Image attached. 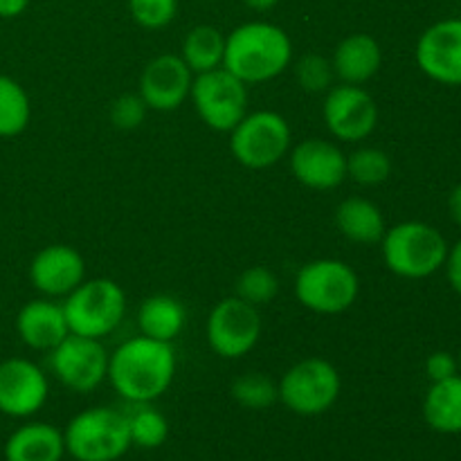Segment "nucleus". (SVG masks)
<instances>
[{
	"instance_id": "nucleus-25",
	"label": "nucleus",
	"mask_w": 461,
	"mask_h": 461,
	"mask_svg": "<svg viewBox=\"0 0 461 461\" xmlns=\"http://www.w3.org/2000/svg\"><path fill=\"white\" fill-rule=\"evenodd\" d=\"M126 423H129L131 446L153 450L160 448L169 437V423L160 410L153 408L151 403H129L124 410Z\"/></svg>"
},
{
	"instance_id": "nucleus-1",
	"label": "nucleus",
	"mask_w": 461,
	"mask_h": 461,
	"mask_svg": "<svg viewBox=\"0 0 461 461\" xmlns=\"http://www.w3.org/2000/svg\"><path fill=\"white\" fill-rule=\"evenodd\" d=\"M106 378L126 403H153L176 378L174 345L147 336L131 338L108 356Z\"/></svg>"
},
{
	"instance_id": "nucleus-11",
	"label": "nucleus",
	"mask_w": 461,
	"mask_h": 461,
	"mask_svg": "<svg viewBox=\"0 0 461 461\" xmlns=\"http://www.w3.org/2000/svg\"><path fill=\"white\" fill-rule=\"evenodd\" d=\"M108 356L111 354L102 340L68 333L50 351V367L63 387L77 394H88L106 381Z\"/></svg>"
},
{
	"instance_id": "nucleus-10",
	"label": "nucleus",
	"mask_w": 461,
	"mask_h": 461,
	"mask_svg": "<svg viewBox=\"0 0 461 461\" xmlns=\"http://www.w3.org/2000/svg\"><path fill=\"white\" fill-rule=\"evenodd\" d=\"M264 322L257 306L234 297H225L207 318V342L212 351L225 360H237L250 354L259 342Z\"/></svg>"
},
{
	"instance_id": "nucleus-38",
	"label": "nucleus",
	"mask_w": 461,
	"mask_h": 461,
	"mask_svg": "<svg viewBox=\"0 0 461 461\" xmlns=\"http://www.w3.org/2000/svg\"><path fill=\"white\" fill-rule=\"evenodd\" d=\"M457 365H459V374H461V349H459V354H457Z\"/></svg>"
},
{
	"instance_id": "nucleus-19",
	"label": "nucleus",
	"mask_w": 461,
	"mask_h": 461,
	"mask_svg": "<svg viewBox=\"0 0 461 461\" xmlns=\"http://www.w3.org/2000/svg\"><path fill=\"white\" fill-rule=\"evenodd\" d=\"M333 72L342 84L363 86L376 77L383 66L381 43L372 34L356 32L338 43L331 59Z\"/></svg>"
},
{
	"instance_id": "nucleus-16",
	"label": "nucleus",
	"mask_w": 461,
	"mask_h": 461,
	"mask_svg": "<svg viewBox=\"0 0 461 461\" xmlns=\"http://www.w3.org/2000/svg\"><path fill=\"white\" fill-rule=\"evenodd\" d=\"M291 171L304 187L329 192L347 180V156L331 140H302L291 151Z\"/></svg>"
},
{
	"instance_id": "nucleus-4",
	"label": "nucleus",
	"mask_w": 461,
	"mask_h": 461,
	"mask_svg": "<svg viewBox=\"0 0 461 461\" xmlns=\"http://www.w3.org/2000/svg\"><path fill=\"white\" fill-rule=\"evenodd\" d=\"M66 455L75 461H117L131 448L124 410L88 408L75 414L63 430Z\"/></svg>"
},
{
	"instance_id": "nucleus-20",
	"label": "nucleus",
	"mask_w": 461,
	"mask_h": 461,
	"mask_svg": "<svg viewBox=\"0 0 461 461\" xmlns=\"http://www.w3.org/2000/svg\"><path fill=\"white\" fill-rule=\"evenodd\" d=\"M5 461H61L66 457L63 430L43 421L23 423L5 441Z\"/></svg>"
},
{
	"instance_id": "nucleus-39",
	"label": "nucleus",
	"mask_w": 461,
	"mask_h": 461,
	"mask_svg": "<svg viewBox=\"0 0 461 461\" xmlns=\"http://www.w3.org/2000/svg\"><path fill=\"white\" fill-rule=\"evenodd\" d=\"M0 360H3V358H0Z\"/></svg>"
},
{
	"instance_id": "nucleus-5",
	"label": "nucleus",
	"mask_w": 461,
	"mask_h": 461,
	"mask_svg": "<svg viewBox=\"0 0 461 461\" xmlns=\"http://www.w3.org/2000/svg\"><path fill=\"white\" fill-rule=\"evenodd\" d=\"M61 306L70 333L102 340L124 320L126 295L113 279L95 277L84 279Z\"/></svg>"
},
{
	"instance_id": "nucleus-32",
	"label": "nucleus",
	"mask_w": 461,
	"mask_h": 461,
	"mask_svg": "<svg viewBox=\"0 0 461 461\" xmlns=\"http://www.w3.org/2000/svg\"><path fill=\"white\" fill-rule=\"evenodd\" d=\"M147 104L142 102V97L140 95H122V97H117L115 102L111 104V122L115 129L120 131H133L138 129V126H142L144 117H147Z\"/></svg>"
},
{
	"instance_id": "nucleus-17",
	"label": "nucleus",
	"mask_w": 461,
	"mask_h": 461,
	"mask_svg": "<svg viewBox=\"0 0 461 461\" xmlns=\"http://www.w3.org/2000/svg\"><path fill=\"white\" fill-rule=\"evenodd\" d=\"M86 279V261L77 248L52 243L34 255L30 264V282L41 295L66 297Z\"/></svg>"
},
{
	"instance_id": "nucleus-29",
	"label": "nucleus",
	"mask_w": 461,
	"mask_h": 461,
	"mask_svg": "<svg viewBox=\"0 0 461 461\" xmlns=\"http://www.w3.org/2000/svg\"><path fill=\"white\" fill-rule=\"evenodd\" d=\"M279 293V279L266 266H252V268L243 270L237 279V297L248 302L252 306H266L277 297Z\"/></svg>"
},
{
	"instance_id": "nucleus-30",
	"label": "nucleus",
	"mask_w": 461,
	"mask_h": 461,
	"mask_svg": "<svg viewBox=\"0 0 461 461\" xmlns=\"http://www.w3.org/2000/svg\"><path fill=\"white\" fill-rule=\"evenodd\" d=\"M131 18L144 30H162L178 14V0H129Z\"/></svg>"
},
{
	"instance_id": "nucleus-23",
	"label": "nucleus",
	"mask_w": 461,
	"mask_h": 461,
	"mask_svg": "<svg viewBox=\"0 0 461 461\" xmlns=\"http://www.w3.org/2000/svg\"><path fill=\"white\" fill-rule=\"evenodd\" d=\"M185 306L171 295H151L142 302L138 313L140 333L151 340L174 342L185 327Z\"/></svg>"
},
{
	"instance_id": "nucleus-36",
	"label": "nucleus",
	"mask_w": 461,
	"mask_h": 461,
	"mask_svg": "<svg viewBox=\"0 0 461 461\" xmlns=\"http://www.w3.org/2000/svg\"><path fill=\"white\" fill-rule=\"evenodd\" d=\"M448 212H450V219L461 228V183L457 187H453L448 196Z\"/></svg>"
},
{
	"instance_id": "nucleus-6",
	"label": "nucleus",
	"mask_w": 461,
	"mask_h": 461,
	"mask_svg": "<svg viewBox=\"0 0 461 461\" xmlns=\"http://www.w3.org/2000/svg\"><path fill=\"white\" fill-rule=\"evenodd\" d=\"M360 279L349 264L340 259H315L295 275V297L304 309L320 315H338L356 304Z\"/></svg>"
},
{
	"instance_id": "nucleus-7",
	"label": "nucleus",
	"mask_w": 461,
	"mask_h": 461,
	"mask_svg": "<svg viewBox=\"0 0 461 461\" xmlns=\"http://www.w3.org/2000/svg\"><path fill=\"white\" fill-rule=\"evenodd\" d=\"M342 390V378L336 365L311 356L286 369L277 383L279 401L300 417H318L336 405Z\"/></svg>"
},
{
	"instance_id": "nucleus-9",
	"label": "nucleus",
	"mask_w": 461,
	"mask_h": 461,
	"mask_svg": "<svg viewBox=\"0 0 461 461\" xmlns=\"http://www.w3.org/2000/svg\"><path fill=\"white\" fill-rule=\"evenodd\" d=\"M198 117L219 133H230L248 115V84L225 70L223 66L196 75L192 81V93Z\"/></svg>"
},
{
	"instance_id": "nucleus-12",
	"label": "nucleus",
	"mask_w": 461,
	"mask_h": 461,
	"mask_svg": "<svg viewBox=\"0 0 461 461\" xmlns=\"http://www.w3.org/2000/svg\"><path fill=\"white\" fill-rule=\"evenodd\" d=\"M322 117L329 133L340 142H363L376 131L378 106L363 86L340 84L327 90Z\"/></svg>"
},
{
	"instance_id": "nucleus-3",
	"label": "nucleus",
	"mask_w": 461,
	"mask_h": 461,
	"mask_svg": "<svg viewBox=\"0 0 461 461\" xmlns=\"http://www.w3.org/2000/svg\"><path fill=\"white\" fill-rule=\"evenodd\" d=\"M448 241L444 234L423 221H403L387 228L381 239L383 261L403 279H426L444 268L448 257Z\"/></svg>"
},
{
	"instance_id": "nucleus-28",
	"label": "nucleus",
	"mask_w": 461,
	"mask_h": 461,
	"mask_svg": "<svg viewBox=\"0 0 461 461\" xmlns=\"http://www.w3.org/2000/svg\"><path fill=\"white\" fill-rule=\"evenodd\" d=\"M232 399L246 410H268L279 401L277 383L261 372H248L234 378Z\"/></svg>"
},
{
	"instance_id": "nucleus-37",
	"label": "nucleus",
	"mask_w": 461,
	"mask_h": 461,
	"mask_svg": "<svg viewBox=\"0 0 461 461\" xmlns=\"http://www.w3.org/2000/svg\"><path fill=\"white\" fill-rule=\"evenodd\" d=\"M241 3L255 9V12H270L273 7H277L279 0H241Z\"/></svg>"
},
{
	"instance_id": "nucleus-2",
	"label": "nucleus",
	"mask_w": 461,
	"mask_h": 461,
	"mask_svg": "<svg viewBox=\"0 0 461 461\" xmlns=\"http://www.w3.org/2000/svg\"><path fill=\"white\" fill-rule=\"evenodd\" d=\"M291 61V36L275 23H243L225 36L223 68L248 86L275 79Z\"/></svg>"
},
{
	"instance_id": "nucleus-8",
	"label": "nucleus",
	"mask_w": 461,
	"mask_h": 461,
	"mask_svg": "<svg viewBox=\"0 0 461 461\" xmlns=\"http://www.w3.org/2000/svg\"><path fill=\"white\" fill-rule=\"evenodd\" d=\"M291 140L286 117L275 111H255L230 131V151L246 169H268L286 156Z\"/></svg>"
},
{
	"instance_id": "nucleus-21",
	"label": "nucleus",
	"mask_w": 461,
	"mask_h": 461,
	"mask_svg": "<svg viewBox=\"0 0 461 461\" xmlns=\"http://www.w3.org/2000/svg\"><path fill=\"white\" fill-rule=\"evenodd\" d=\"M336 225L342 237L360 246L381 243L387 230L381 207L363 196H349L336 207Z\"/></svg>"
},
{
	"instance_id": "nucleus-27",
	"label": "nucleus",
	"mask_w": 461,
	"mask_h": 461,
	"mask_svg": "<svg viewBox=\"0 0 461 461\" xmlns=\"http://www.w3.org/2000/svg\"><path fill=\"white\" fill-rule=\"evenodd\" d=\"M392 176L390 153L378 147H360L347 156V178L363 187H376Z\"/></svg>"
},
{
	"instance_id": "nucleus-35",
	"label": "nucleus",
	"mask_w": 461,
	"mask_h": 461,
	"mask_svg": "<svg viewBox=\"0 0 461 461\" xmlns=\"http://www.w3.org/2000/svg\"><path fill=\"white\" fill-rule=\"evenodd\" d=\"M30 7V0H0V18H18Z\"/></svg>"
},
{
	"instance_id": "nucleus-15",
	"label": "nucleus",
	"mask_w": 461,
	"mask_h": 461,
	"mask_svg": "<svg viewBox=\"0 0 461 461\" xmlns=\"http://www.w3.org/2000/svg\"><path fill=\"white\" fill-rule=\"evenodd\" d=\"M194 72L180 54H160L140 75V97L149 111L169 113L185 104L192 93Z\"/></svg>"
},
{
	"instance_id": "nucleus-18",
	"label": "nucleus",
	"mask_w": 461,
	"mask_h": 461,
	"mask_svg": "<svg viewBox=\"0 0 461 461\" xmlns=\"http://www.w3.org/2000/svg\"><path fill=\"white\" fill-rule=\"evenodd\" d=\"M16 333L34 351H52L70 333L63 315V306L50 297L32 300L18 311Z\"/></svg>"
},
{
	"instance_id": "nucleus-14",
	"label": "nucleus",
	"mask_w": 461,
	"mask_h": 461,
	"mask_svg": "<svg viewBox=\"0 0 461 461\" xmlns=\"http://www.w3.org/2000/svg\"><path fill=\"white\" fill-rule=\"evenodd\" d=\"M414 57L428 79L461 86V18H444L428 27L419 36Z\"/></svg>"
},
{
	"instance_id": "nucleus-33",
	"label": "nucleus",
	"mask_w": 461,
	"mask_h": 461,
	"mask_svg": "<svg viewBox=\"0 0 461 461\" xmlns=\"http://www.w3.org/2000/svg\"><path fill=\"white\" fill-rule=\"evenodd\" d=\"M426 374L428 378H430V383L446 381V378L450 376H457L459 374L457 356H453L450 351H435V354L428 356Z\"/></svg>"
},
{
	"instance_id": "nucleus-24",
	"label": "nucleus",
	"mask_w": 461,
	"mask_h": 461,
	"mask_svg": "<svg viewBox=\"0 0 461 461\" xmlns=\"http://www.w3.org/2000/svg\"><path fill=\"white\" fill-rule=\"evenodd\" d=\"M223 54L225 36L221 34V30L212 25H196L185 36L180 57H183V61L187 63V68L196 77L223 66Z\"/></svg>"
},
{
	"instance_id": "nucleus-22",
	"label": "nucleus",
	"mask_w": 461,
	"mask_h": 461,
	"mask_svg": "<svg viewBox=\"0 0 461 461\" xmlns=\"http://www.w3.org/2000/svg\"><path fill=\"white\" fill-rule=\"evenodd\" d=\"M423 419L428 426L441 435L461 432V374L446 381H437L428 387L423 399Z\"/></svg>"
},
{
	"instance_id": "nucleus-13",
	"label": "nucleus",
	"mask_w": 461,
	"mask_h": 461,
	"mask_svg": "<svg viewBox=\"0 0 461 461\" xmlns=\"http://www.w3.org/2000/svg\"><path fill=\"white\" fill-rule=\"evenodd\" d=\"M50 396L48 376L27 358L0 360V414L30 419Z\"/></svg>"
},
{
	"instance_id": "nucleus-31",
	"label": "nucleus",
	"mask_w": 461,
	"mask_h": 461,
	"mask_svg": "<svg viewBox=\"0 0 461 461\" xmlns=\"http://www.w3.org/2000/svg\"><path fill=\"white\" fill-rule=\"evenodd\" d=\"M295 77L297 84L302 86L309 93H324L333 86L336 79V72L329 59L320 57V54H306L297 61L295 66Z\"/></svg>"
},
{
	"instance_id": "nucleus-34",
	"label": "nucleus",
	"mask_w": 461,
	"mask_h": 461,
	"mask_svg": "<svg viewBox=\"0 0 461 461\" xmlns=\"http://www.w3.org/2000/svg\"><path fill=\"white\" fill-rule=\"evenodd\" d=\"M444 268L450 288L461 297V239L453 248H448V257H446Z\"/></svg>"
},
{
	"instance_id": "nucleus-26",
	"label": "nucleus",
	"mask_w": 461,
	"mask_h": 461,
	"mask_svg": "<svg viewBox=\"0 0 461 461\" xmlns=\"http://www.w3.org/2000/svg\"><path fill=\"white\" fill-rule=\"evenodd\" d=\"M32 120L27 90L16 79L0 75V138H16Z\"/></svg>"
}]
</instances>
